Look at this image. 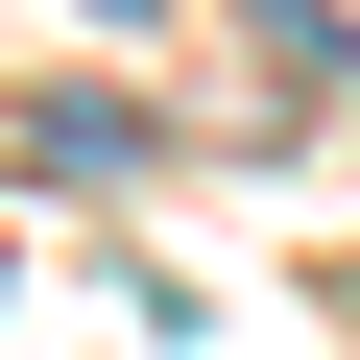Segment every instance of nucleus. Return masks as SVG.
I'll return each instance as SVG.
<instances>
[{
  "label": "nucleus",
  "mask_w": 360,
  "mask_h": 360,
  "mask_svg": "<svg viewBox=\"0 0 360 360\" xmlns=\"http://www.w3.org/2000/svg\"><path fill=\"white\" fill-rule=\"evenodd\" d=\"M96 25H144V0H96Z\"/></svg>",
  "instance_id": "1"
}]
</instances>
